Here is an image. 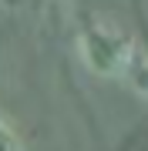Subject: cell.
I'll list each match as a JSON object with an SVG mask.
<instances>
[{"label":"cell","instance_id":"cell-1","mask_svg":"<svg viewBox=\"0 0 148 151\" xmlns=\"http://www.w3.org/2000/svg\"><path fill=\"white\" fill-rule=\"evenodd\" d=\"M135 44L125 37V34L101 27V24H91L88 30L81 34V54L84 64H88L94 74H108V77H125L128 64L135 57Z\"/></svg>","mask_w":148,"mask_h":151},{"label":"cell","instance_id":"cell-2","mask_svg":"<svg viewBox=\"0 0 148 151\" xmlns=\"http://www.w3.org/2000/svg\"><path fill=\"white\" fill-rule=\"evenodd\" d=\"M125 77L131 81V87H135V91L148 94V57L142 54V50H135V57H131V64H128Z\"/></svg>","mask_w":148,"mask_h":151},{"label":"cell","instance_id":"cell-3","mask_svg":"<svg viewBox=\"0 0 148 151\" xmlns=\"http://www.w3.org/2000/svg\"><path fill=\"white\" fill-rule=\"evenodd\" d=\"M0 151H17V141H14V134L0 124Z\"/></svg>","mask_w":148,"mask_h":151}]
</instances>
